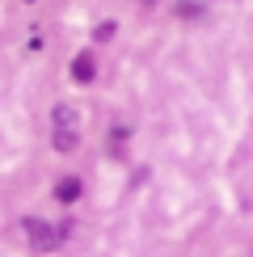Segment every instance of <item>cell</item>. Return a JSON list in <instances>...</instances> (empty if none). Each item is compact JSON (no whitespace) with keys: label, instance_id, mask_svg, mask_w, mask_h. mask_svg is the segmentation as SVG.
I'll return each instance as SVG.
<instances>
[{"label":"cell","instance_id":"277c9868","mask_svg":"<svg viewBox=\"0 0 253 257\" xmlns=\"http://www.w3.org/2000/svg\"><path fill=\"white\" fill-rule=\"evenodd\" d=\"M51 144H55L59 152H76L80 135H76V131H51Z\"/></svg>","mask_w":253,"mask_h":257},{"label":"cell","instance_id":"3957f363","mask_svg":"<svg viewBox=\"0 0 253 257\" xmlns=\"http://www.w3.org/2000/svg\"><path fill=\"white\" fill-rule=\"evenodd\" d=\"M76 110H72V105H55V110H51V131H76Z\"/></svg>","mask_w":253,"mask_h":257},{"label":"cell","instance_id":"ba28073f","mask_svg":"<svg viewBox=\"0 0 253 257\" xmlns=\"http://www.w3.org/2000/svg\"><path fill=\"white\" fill-rule=\"evenodd\" d=\"M126 135H131V131H126V126H114V131H110V148H118V144H122Z\"/></svg>","mask_w":253,"mask_h":257},{"label":"cell","instance_id":"8992f818","mask_svg":"<svg viewBox=\"0 0 253 257\" xmlns=\"http://www.w3.org/2000/svg\"><path fill=\"white\" fill-rule=\"evenodd\" d=\"M177 17H190V21H194V17H203V5H194V0H182V5H177Z\"/></svg>","mask_w":253,"mask_h":257},{"label":"cell","instance_id":"52a82bcc","mask_svg":"<svg viewBox=\"0 0 253 257\" xmlns=\"http://www.w3.org/2000/svg\"><path fill=\"white\" fill-rule=\"evenodd\" d=\"M114 34H118V26H114V21H101V26L93 30V42H110Z\"/></svg>","mask_w":253,"mask_h":257},{"label":"cell","instance_id":"5b68a950","mask_svg":"<svg viewBox=\"0 0 253 257\" xmlns=\"http://www.w3.org/2000/svg\"><path fill=\"white\" fill-rule=\"evenodd\" d=\"M55 198H59V202H76V198H80V181H76V177L59 181V186H55Z\"/></svg>","mask_w":253,"mask_h":257},{"label":"cell","instance_id":"6da1fadb","mask_svg":"<svg viewBox=\"0 0 253 257\" xmlns=\"http://www.w3.org/2000/svg\"><path fill=\"white\" fill-rule=\"evenodd\" d=\"M21 228H26V236H30V244H34V249H42V253H47V249H55V244H59V236H63V232H68V228H51V223L47 219H34V215H26V219H21Z\"/></svg>","mask_w":253,"mask_h":257},{"label":"cell","instance_id":"7a4b0ae2","mask_svg":"<svg viewBox=\"0 0 253 257\" xmlns=\"http://www.w3.org/2000/svg\"><path fill=\"white\" fill-rule=\"evenodd\" d=\"M93 76H97V63H93V55H84V51H80V55L72 59V80H76V84H89Z\"/></svg>","mask_w":253,"mask_h":257}]
</instances>
